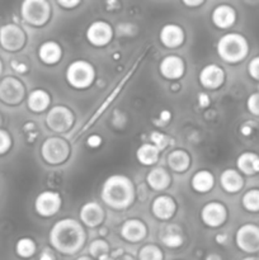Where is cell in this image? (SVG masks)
Returning <instances> with one entry per match:
<instances>
[{"instance_id":"36","label":"cell","mask_w":259,"mask_h":260,"mask_svg":"<svg viewBox=\"0 0 259 260\" xmlns=\"http://www.w3.org/2000/svg\"><path fill=\"white\" fill-rule=\"evenodd\" d=\"M12 147V137L5 129L0 128V155L7 154Z\"/></svg>"},{"instance_id":"26","label":"cell","mask_w":259,"mask_h":260,"mask_svg":"<svg viewBox=\"0 0 259 260\" xmlns=\"http://www.w3.org/2000/svg\"><path fill=\"white\" fill-rule=\"evenodd\" d=\"M27 104L32 112H43L50 104V95L43 89H36L28 95Z\"/></svg>"},{"instance_id":"53","label":"cell","mask_w":259,"mask_h":260,"mask_svg":"<svg viewBox=\"0 0 259 260\" xmlns=\"http://www.w3.org/2000/svg\"><path fill=\"white\" fill-rule=\"evenodd\" d=\"M2 123H3V118H2V116H0V126H2Z\"/></svg>"},{"instance_id":"48","label":"cell","mask_w":259,"mask_h":260,"mask_svg":"<svg viewBox=\"0 0 259 260\" xmlns=\"http://www.w3.org/2000/svg\"><path fill=\"white\" fill-rule=\"evenodd\" d=\"M117 260H135L134 256L131 255H127V254H122L121 256H118V258H116Z\"/></svg>"},{"instance_id":"34","label":"cell","mask_w":259,"mask_h":260,"mask_svg":"<svg viewBox=\"0 0 259 260\" xmlns=\"http://www.w3.org/2000/svg\"><path fill=\"white\" fill-rule=\"evenodd\" d=\"M150 140H151V144H154L155 146L160 150V151H161V150H164L165 147L168 146V144H169V139H168L164 134H161V132H157V131L152 132V134L150 135Z\"/></svg>"},{"instance_id":"4","label":"cell","mask_w":259,"mask_h":260,"mask_svg":"<svg viewBox=\"0 0 259 260\" xmlns=\"http://www.w3.org/2000/svg\"><path fill=\"white\" fill-rule=\"evenodd\" d=\"M95 78V71L88 61L78 60L71 62L66 70V80L73 88L85 89L90 86Z\"/></svg>"},{"instance_id":"38","label":"cell","mask_w":259,"mask_h":260,"mask_svg":"<svg viewBox=\"0 0 259 260\" xmlns=\"http://www.w3.org/2000/svg\"><path fill=\"white\" fill-rule=\"evenodd\" d=\"M10 66H12L13 70L18 74H25L28 71V66L19 60H13L12 62H10Z\"/></svg>"},{"instance_id":"20","label":"cell","mask_w":259,"mask_h":260,"mask_svg":"<svg viewBox=\"0 0 259 260\" xmlns=\"http://www.w3.org/2000/svg\"><path fill=\"white\" fill-rule=\"evenodd\" d=\"M160 41L165 47H178L184 41V32L177 24H167L160 30Z\"/></svg>"},{"instance_id":"33","label":"cell","mask_w":259,"mask_h":260,"mask_svg":"<svg viewBox=\"0 0 259 260\" xmlns=\"http://www.w3.org/2000/svg\"><path fill=\"white\" fill-rule=\"evenodd\" d=\"M89 254L94 259H98L102 255L109 254L108 243L106 240H103V239H96V240L91 241L90 245H89Z\"/></svg>"},{"instance_id":"18","label":"cell","mask_w":259,"mask_h":260,"mask_svg":"<svg viewBox=\"0 0 259 260\" xmlns=\"http://www.w3.org/2000/svg\"><path fill=\"white\" fill-rule=\"evenodd\" d=\"M236 20V12L233 7L226 4L217 5L212 12V22L216 27L225 29L231 27Z\"/></svg>"},{"instance_id":"11","label":"cell","mask_w":259,"mask_h":260,"mask_svg":"<svg viewBox=\"0 0 259 260\" xmlns=\"http://www.w3.org/2000/svg\"><path fill=\"white\" fill-rule=\"evenodd\" d=\"M61 207V197L52 190H45L40 193L35 201L36 212L42 217H51L56 215Z\"/></svg>"},{"instance_id":"35","label":"cell","mask_w":259,"mask_h":260,"mask_svg":"<svg viewBox=\"0 0 259 260\" xmlns=\"http://www.w3.org/2000/svg\"><path fill=\"white\" fill-rule=\"evenodd\" d=\"M246 108L254 116H259V91L249 95L246 101Z\"/></svg>"},{"instance_id":"39","label":"cell","mask_w":259,"mask_h":260,"mask_svg":"<svg viewBox=\"0 0 259 260\" xmlns=\"http://www.w3.org/2000/svg\"><path fill=\"white\" fill-rule=\"evenodd\" d=\"M86 144H88L89 147H93V149H95V147L101 146L102 137L98 136V135H91V136L88 139V141H86Z\"/></svg>"},{"instance_id":"12","label":"cell","mask_w":259,"mask_h":260,"mask_svg":"<svg viewBox=\"0 0 259 260\" xmlns=\"http://www.w3.org/2000/svg\"><path fill=\"white\" fill-rule=\"evenodd\" d=\"M228 217V210L220 202H210L201 211V218L208 228H218Z\"/></svg>"},{"instance_id":"42","label":"cell","mask_w":259,"mask_h":260,"mask_svg":"<svg viewBox=\"0 0 259 260\" xmlns=\"http://www.w3.org/2000/svg\"><path fill=\"white\" fill-rule=\"evenodd\" d=\"M198 103H200L201 107H207L208 104H210V98H208V95L206 93H200L198 94Z\"/></svg>"},{"instance_id":"47","label":"cell","mask_w":259,"mask_h":260,"mask_svg":"<svg viewBox=\"0 0 259 260\" xmlns=\"http://www.w3.org/2000/svg\"><path fill=\"white\" fill-rule=\"evenodd\" d=\"M205 260H222V258H221V256L218 255V254L212 253V254H208V255L206 256Z\"/></svg>"},{"instance_id":"23","label":"cell","mask_w":259,"mask_h":260,"mask_svg":"<svg viewBox=\"0 0 259 260\" xmlns=\"http://www.w3.org/2000/svg\"><path fill=\"white\" fill-rule=\"evenodd\" d=\"M61 55H62V51H61L60 45L55 41H47L38 48V56H40L41 61L47 65H53L60 61Z\"/></svg>"},{"instance_id":"9","label":"cell","mask_w":259,"mask_h":260,"mask_svg":"<svg viewBox=\"0 0 259 260\" xmlns=\"http://www.w3.org/2000/svg\"><path fill=\"white\" fill-rule=\"evenodd\" d=\"M74 123V114L69 108L63 106H56L50 109L46 116V124L52 131L62 134L71 128Z\"/></svg>"},{"instance_id":"15","label":"cell","mask_w":259,"mask_h":260,"mask_svg":"<svg viewBox=\"0 0 259 260\" xmlns=\"http://www.w3.org/2000/svg\"><path fill=\"white\" fill-rule=\"evenodd\" d=\"M80 220L88 228H96L104 220V211L96 202H88L80 208Z\"/></svg>"},{"instance_id":"28","label":"cell","mask_w":259,"mask_h":260,"mask_svg":"<svg viewBox=\"0 0 259 260\" xmlns=\"http://www.w3.org/2000/svg\"><path fill=\"white\" fill-rule=\"evenodd\" d=\"M160 150L154 144H144L137 149V160L142 165H152L157 161Z\"/></svg>"},{"instance_id":"13","label":"cell","mask_w":259,"mask_h":260,"mask_svg":"<svg viewBox=\"0 0 259 260\" xmlns=\"http://www.w3.org/2000/svg\"><path fill=\"white\" fill-rule=\"evenodd\" d=\"M113 36V30L112 27L107 22L103 20H96L93 22L86 29V38L89 42L96 47H102L109 43Z\"/></svg>"},{"instance_id":"43","label":"cell","mask_w":259,"mask_h":260,"mask_svg":"<svg viewBox=\"0 0 259 260\" xmlns=\"http://www.w3.org/2000/svg\"><path fill=\"white\" fill-rule=\"evenodd\" d=\"M187 7H198V5L202 4L205 0H182Z\"/></svg>"},{"instance_id":"51","label":"cell","mask_w":259,"mask_h":260,"mask_svg":"<svg viewBox=\"0 0 259 260\" xmlns=\"http://www.w3.org/2000/svg\"><path fill=\"white\" fill-rule=\"evenodd\" d=\"M241 260H259V258H256V256H246V258H244Z\"/></svg>"},{"instance_id":"5","label":"cell","mask_w":259,"mask_h":260,"mask_svg":"<svg viewBox=\"0 0 259 260\" xmlns=\"http://www.w3.org/2000/svg\"><path fill=\"white\" fill-rule=\"evenodd\" d=\"M20 14L28 24L40 27L50 19V3L47 0H23Z\"/></svg>"},{"instance_id":"17","label":"cell","mask_w":259,"mask_h":260,"mask_svg":"<svg viewBox=\"0 0 259 260\" xmlns=\"http://www.w3.org/2000/svg\"><path fill=\"white\" fill-rule=\"evenodd\" d=\"M159 70L167 79H179L184 74V62L180 57L174 55L167 56L160 62Z\"/></svg>"},{"instance_id":"40","label":"cell","mask_w":259,"mask_h":260,"mask_svg":"<svg viewBox=\"0 0 259 260\" xmlns=\"http://www.w3.org/2000/svg\"><path fill=\"white\" fill-rule=\"evenodd\" d=\"M38 260H55V254H53V251L51 249L46 248L41 251Z\"/></svg>"},{"instance_id":"32","label":"cell","mask_w":259,"mask_h":260,"mask_svg":"<svg viewBox=\"0 0 259 260\" xmlns=\"http://www.w3.org/2000/svg\"><path fill=\"white\" fill-rule=\"evenodd\" d=\"M241 203H243V207L249 212H259V189L254 188V189L248 190L243 196Z\"/></svg>"},{"instance_id":"8","label":"cell","mask_w":259,"mask_h":260,"mask_svg":"<svg viewBox=\"0 0 259 260\" xmlns=\"http://www.w3.org/2000/svg\"><path fill=\"white\" fill-rule=\"evenodd\" d=\"M25 43V33L19 25L7 23L0 27V46L5 51L15 52L22 50Z\"/></svg>"},{"instance_id":"21","label":"cell","mask_w":259,"mask_h":260,"mask_svg":"<svg viewBox=\"0 0 259 260\" xmlns=\"http://www.w3.org/2000/svg\"><path fill=\"white\" fill-rule=\"evenodd\" d=\"M220 184L228 193H238L243 188L244 179L238 170L226 169L220 177Z\"/></svg>"},{"instance_id":"24","label":"cell","mask_w":259,"mask_h":260,"mask_svg":"<svg viewBox=\"0 0 259 260\" xmlns=\"http://www.w3.org/2000/svg\"><path fill=\"white\" fill-rule=\"evenodd\" d=\"M238 169L245 175H254L259 173V155L254 152H243L236 160Z\"/></svg>"},{"instance_id":"27","label":"cell","mask_w":259,"mask_h":260,"mask_svg":"<svg viewBox=\"0 0 259 260\" xmlns=\"http://www.w3.org/2000/svg\"><path fill=\"white\" fill-rule=\"evenodd\" d=\"M192 187L198 193H207L213 187V175L207 170H200L192 178Z\"/></svg>"},{"instance_id":"37","label":"cell","mask_w":259,"mask_h":260,"mask_svg":"<svg viewBox=\"0 0 259 260\" xmlns=\"http://www.w3.org/2000/svg\"><path fill=\"white\" fill-rule=\"evenodd\" d=\"M248 73L254 80L259 81V56H255L254 58H251L248 65Z\"/></svg>"},{"instance_id":"16","label":"cell","mask_w":259,"mask_h":260,"mask_svg":"<svg viewBox=\"0 0 259 260\" xmlns=\"http://www.w3.org/2000/svg\"><path fill=\"white\" fill-rule=\"evenodd\" d=\"M225 79V73L220 66L211 63L205 66L200 73V83L207 89H217Z\"/></svg>"},{"instance_id":"19","label":"cell","mask_w":259,"mask_h":260,"mask_svg":"<svg viewBox=\"0 0 259 260\" xmlns=\"http://www.w3.org/2000/svg\"><path fill=\"white\" fill-rule=\"evenodd\" d=\"M175 208H177L175 202L173 201V198L168 197V196L156 197L151 206L152 213L159 220H169V218H172L173 215L175 213Z\"/></svg>"},{"instance_id":"41","label":"cell","mask_w":259,"mask_h":260,"mask_svg":"<svg viewBox=\"0 0 259 260\" xmlns=\"http://www.w3.org/2000/svg\"><path fill=\"white\" fill-rule=\"evenodd\" d=\"M57 3L62 8H66V9H71V8H75L76 5L80 3V0H57Z\"/></svg>"},{"instance_id":"44","label":"cell","mask_w":259,"mask_h":260,"mask_svg":"<svg viewBox=\"0 0 259 260\" xmlns=\"http://www.w3.org/2000/svg\"><path fill=\"white\" fill-rule=\"evenodd\" d=\"M226 241H228V235L226 234H217L216 235V243L217 244L223 245V244H226Z\"/></svg>"},{"instance_id":"7","label":"cell","mask_w":259,"mask_h":260,"mask_svg":"<svg viewBox=\"0 0 259 260\" xmlns=\"http://www.w3.org/2000/svg\"><path fill=\"white\" fill-rule=\"evenodd\" d=\"M236 246L246 254H255L259 251V226L245 223L240 226L235 235Z\"/></svg>"},{"instance_id":"49","label":"cell","mask_w":259,"mask_h":260,"mask_svg":"<svg viewBox=\"0 0 259 260\" xmlns=\"http://www.w3.org/2000/svg\"><path fill=\"white\" fill-rule=\"evenodd\" d=\"M98 260H117V259L113 258L112 255H109V254H106V255H102L101 258H98Z\"/></svg>"},{"instance_id":"2","label":"cell","mask_w":259,"mask_h":260,"mask_svg":"<svg viewBox=\"0 0 259 260\" xmlns=\"http://www.w3.org/2000/svg\"><path fill=\"white\" fill-rule=\"evenodd\" d=\"M102 200L114 210L130 207L135 200V187L131 179L118 174L107 178L102 187Z\"/></svg>"},{"instance_id":"22","label":"cell","mask_w":259,"mask_h":260,"mask_svg":"<svg viewBox=\"0 0 259 260\" xmlns=\"http://www.w3.org/2000/svg\"><path fill=\"white\" fill-rule=\"evenodd\" d=\"M146 182L154 190H164L169 187L172 178L164 168H154L146 175Z\"/></svg>"},{"instance_id":"30","label":"cell","mask_w":259,"mask_h":260,"mask_svg":"<svg viewBox=\"0 0 259 260\" xmlns=\"http://www.w3.org/2000/svg\"><path fill=\"white\" fill-rule=\"evenodd\" d=\"M161 241L165 246H168V248L177 249L183 244V236L182 234L179 233V230H178V228H175V226H169V228L163 233Z\"/></svg>"},{"instance_id":"52","label":"cell","mask_w":259,"mask_h":260,"mask_svg":"<svg viewBox=\"0 0 259 260\" xmlns=\"http://www.w3.org/2000/svg\"><path fill=\"white\" fill-rule=\"evenodd\" d=\"M2 73H3V62L2 60H0V75H2Z\"/></svg>"},{"instance_id":"45","label":"cell","mask_w":259,"mask_h":260,"mask_svg":"<svg viewBox=\"0 0 259 260\" xmlns=\"http://www.w3.org/2000/svg\"><path fill=\"white\" fill-rule=\"evenodd\" d=\"M170 117H172V114H170L169 112H168V111H163L161 113H160L159 118H160V121L164 122V123H167V122L170 121Z\"/></svg>"},{"instance_id":"14","label":"cell","mask_w":259,"mask_h":260,"mask_svg":"<svg viewBox=\"0 0 259 260\" xmlns=\"http://www.w3.org/2000/svg\"><path fill=\"white\" fill-rule=\"evenodd\" d=\"M147 229L142 221L132 218L121 226V236L128 243H140L146 238Z\"/></svg>"},{"instance_id":"29","label":"cell","mask_w":259,"mask_h":260,"mask_svg":"<svg viewBox=\"0 0 259 260\" xmlns=\"http://www.w3.org/2000/svg\"><path fill=\"white\" fill-rule=\"evenodd\" d=\"M37 246L30 238H22L15 244V253L19 258L29 259L36 254Z\"/></svg>"},{"instance_id":"50","label":"cell","mask_w":259,"mask_h":260,"mask_svg":"<svg viewBox=\"0 0 259 260\" xmlns=\"http://www.w3.org/2000/svg\"><path fill=\"white\" fill-rule=\"evenodd\" d=\"M76 260H94V258H91V256H88V255H83V256H79Z\"/></svg>"},{"instance_id":"46","label":"cell","mask_w":259,"mask_h":260,"mask_svg":"<svg viewBox=\"0 0 259 260\" xmlns=\"http://www.w3.org/2000/svg\"><path fill=\"white\" fill-rule=\"evenodd\" d=\"M240 131H241V134L244 135V136H249V135L251 134V131H253V129H251V127H249L248 124H244V126H241Z\"/></svg>"},{"instance_id":"54","label":"cell","mask_w":259,"mask_h":260,"mask_svg":"<svg viewBox=\"0 0 259 260\" xmlns=\"http://www.w3.org/2000/svg\"><path fill=\"white\" fill-rule=\"evenodd\" d=\"M258 89H259V86H258Z\"/></svg>"},{"instance_id":"25","label":"cell","mask_w":259,"mask_h":260,"mask_svg":"<svg viewBox=\"0 0 259 260\" xmlns=\"http://www.w3.org/2000/svg\"><path fill=\"white\" fill-rule=\"evenodd\" d=\"M190 157L184 150H174L168 155V165L175 173H183L189 168Z\"/></svg>"},{"instance_id":"6","label":"cell","mask_w":259,"mask_h":260,"mask_svg":"<svg viewBox=\"0 0 259 260\" xmlns=\"http://www.w3.org/2000/svg\"><path fill=\"white\" fill-rule=\"evenodd\" d=\"M41 154L46 162L57 165L66 161L70 155V146L65 140L60 137H48L42 144Z\"/></svg>"},{"instance_id":"10","label":"cell","mask_w":259,"mask_h":260,"mask_svg":"<svg viewBox=\"0 0 259 260\" xmlns=\"http://www.w3.org/2000/svg\"><path fill=\"white\" fill-rule=\"evenodd\" d=\"M24 85L13 76H7L0 81V101L9 106L19 104L24 98Z\"/></svg>"},{"instance_id":"31","label":"cell","mask_w":259,"mask_h":260,"mask_svg":"<svg viewBox=\"0 0 259 260\" xmlns=\"http://www.w3.org/2000/svg\"><path fill=\"white\" fill-rule=\"evenodd\" d=\"M137 258L139 260H164V254L159 246L154 244H147L140 249Z\"/></svg>"},{"instance_id":"1","label":"cell","mask_w":259,"mask_h":260,"mask_svg":"<svg viewBox=\"0 0 259 260\" xmlns=\"http://www.w3.org/2000/svg\"><path fill=\"white\" fill-rule=\"evenodd\" d=\"M50 244L63 255H74L85 244L86 234L83 225L74 218H63L56 222L50 231Z\"/></svg>"},{"instance_id":"3","label":"cell","mask_w":259,"mask_h":260,"mask_svg":"<svg viewBox=\"0 0 259 260\" xmlns=\"http://www.w3.org/2000/svg\"><path fill=\"white\" fill-rule=\"evenodd\" d=\"M249 52L248 41L239 33H228L217 42V53L223 61L236 63L243 61Z\"/></svg>"}]
</instances>
